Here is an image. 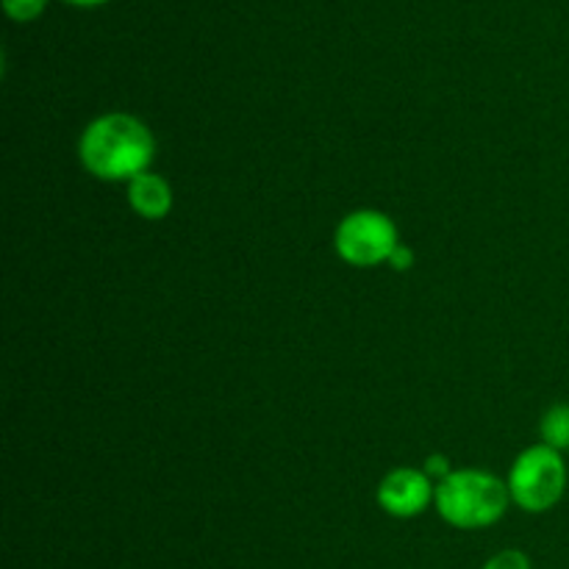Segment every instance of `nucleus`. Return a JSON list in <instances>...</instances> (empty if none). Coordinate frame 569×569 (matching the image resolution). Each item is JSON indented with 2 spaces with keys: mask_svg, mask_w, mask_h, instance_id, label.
Segmentation results:
<instances>
[{
  "mask_svg": "<svg viewBox=\"0 0 569 569\" xmlns=\"http://www.w3.org/2000/svg\"><path fill=\"white\" fill-rule=\"evenodd\" d=\"M153 156V131L128 111L94 117L78 139V159L83 170L98 181L131 183L133 178L150 170Z\"/></svg>",
  "mask_w": 569,
  "mask_h": 569,
  "instance_id": "1",
  "label": "nucleus"
},
{
  "mask_svg": "<svg viewBox=\"0 0 569 569\" xmlns=\"http://www.w3.org/2000/svg\"><path fill=\"white\" fill-rule=\"evenodd\" d=\"M511 503L509 483L483 470H453L437 483L439 517L461 531H478L503 520Z\"/></svg>",
  "mask_w": 569,
  "mask_h": 569,
  "instance_id": "2",
  "label": "nucleus"
},
{
  "mask_svg": "<svg viewBox=\"0 0 569 569\" xmlns=\"http://www.w3.org/2000/svg\"><path fill=\"white\" fill-rule=\"evenodd\" d=\"M506 483H509L511 503L528 515H545L556 509L567 492L565 456L542 442L531 445L515 459Z\"/></svg>",
  "mask_w": 569,
  "mask_h": 569,
  "instance_id": "3",
  "label": "nucleus"
},
{
  "mask_svg": "<svg viewBox=\"0 0 569 569\" xmlns=\"http://www.w3.org/2000/svg\"><path fill=\"white\" fill-rule=\"evenodd\" d=\"M398 244V226L392 217L378 209L350 211L339 220L337 233H333V248H337L339 259L359 270L387 264Z\"/></svg>",
  "mask_w": 569,
  "mask_h": 569,
  "instance_id": "4",
  "label": "nucleus"
},
{
  "mask_svg": "<svg viewBox=\"0 0 569 569\" xmlns=\"http://www.w3.org/2000/svg\"><path fill=\"white\" fill-rule=\"evenodd\" d=\"M433 500H437V483L417 467H398L378 483V506L398 520L420 517Z\"/></svg>",
  "mask_w": 569,
  "mask_h": 569,
  "instance_id": "5",
  "label": "nucleus"
},
{
  "mask_svg": "<svg viewBox=\"0 0 569 569\" xmlns=\"http://www.w3.org/2000/svg\"><path fill=\"white\" fill-rule=\"evenodd\" d=\"M128 187V206L137 211L142 220H164L172 211V187L164 176L148 170L133 178Z\"/></svg>",
  "mask_w": 569,
  "mask_h": 569,
  "instance_id": "6",
  "label": "nucleus"
},
{
  "mask_svg": "<svg viewBox=\"0 0 569 569\" xmlns=\"http://www.w3.org/2000/svg\"><path fill=\"white\" fill-rule=\"evenodd\" d=\"M539 433H542V445L565 453L569 450V403H556L545 411L542 426H539Z\"/></svg>",
  "mask_w": 569,
  "mask_h": 569,
  "instance_id": "7",
  "label": "nucleus"
},
{
  "mask_svg": "<svg viewBox=\"0 0 569 569\" xmlns=\"http://www.w3.org/2000/svg\"><path fill=\"white\" fill-rule=\"evenodd\" d=\"M44 6H48V0H3V11L17 22L37 20Z\"/></svg>",
  "mask_w": 569,
  "mask_h": 569,
  "instance_id": "8",
  "label": "nucleus"
},
{
  "mask_svg": "<svg viewBox=\"0 0 569 569\" xmlns=\"http://www.w3.org/2000/svg\"><path fill=\"white\" fill-rule=\"evenodd\" d=\"M481 569H533V565L522 550H500Z\"/></svg>",
  "mask_w": 569,
  "mask_h": 569,
  "instance_id": "9",
  "label": "nucleus"
},
{
  "mask_svg": "<svg viewBox=\"0 0 569 569\" xmlns=\"http://www.w3.org/2000/svg\"><path fill=\"white\" fill-rule=\"evenodd\" d=\"M422 470H426V476L431 478L433 483L445 481V478H448L450 472H453V470H450V459H448V456H442V453L431 456V459H428L426 465H422Z\"/></svg>",
  "mask_w": 569,
  "mask_h": 569,
  "instance_id": "10",
  "label": "nucleus"
},
{
  "mask_svg": "<svg viewBox=\"0 0 569 569\" xmlns=\"http://www.w3.org/2000/svg\"><path fill=\"white\" fill-rule=\"evenodd\" d=\"M389 267H392V270H398V272H406V270H411V267H415V250L409 248V244H403L400 242L398 248L392 250V256H389V261H387Z\"/></svg>",
  "mask_w": 569,
  "mask_h": 569,
  "instance_id": "11",
  "label": "nucleus"
},
{
  "mask_svg": "<svg viewBox=\"0 0 569 569\" xmlns=\"http://www.w3.org/2000/svg\"><path fill=\"white\" fill-rule=\"evenodd\" d=\"M67 3H76V6H98V3H106V0H67Z\"/></svg>",
  "mask_w": 569,
  "mask_h": 569,
  "instance_id": "12",
  "label": "nucleus"
}]
</instances>
